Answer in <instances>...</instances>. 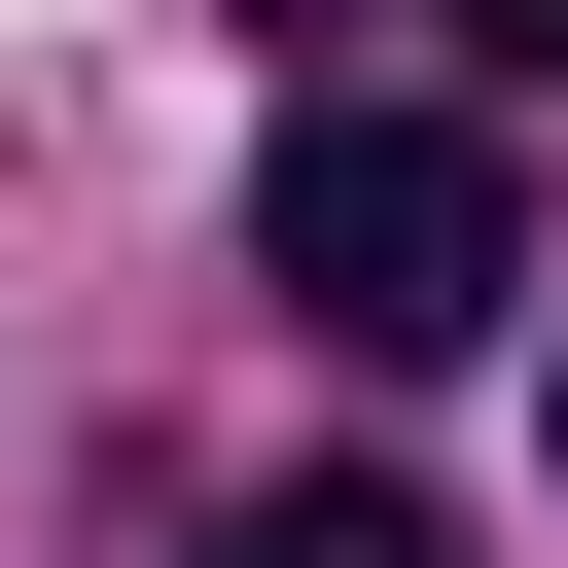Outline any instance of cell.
<instances>
[{
    "mask_svg": "<svg viewBox=\"0 0 568 568\" xmlns=\"http://www.w3.org/2000/svg\"><path fill=\"white\" fill-rule=\"evenodd\" d=\"M213 568H426V497H390V462H320V497H248Z\"/></svg>",
    "mask_w": 568,
    "mask_h": 568,
    "instance_id": "7a4b0ae2",
    "label": "cell"
},
{
    "mask_svg": "<svg viewBox=\"0 0 568 568\" xmlns=\"http://www.w3.org/2000/svg\"><path fill=\"white\" fill-rule=\"evenodd\" d=\"M462 36H497V71H568V0H462Z\"/></svg>",
    "mask_w": 568,
    "mask_h": 568,
    "instance_id": "3957f363",
    "label": "cell"
},
{
    "mask_svg": "<svg viewBox=\"0 0 568 568\" xmlns=\"http://www.w3.org/2000/svg\"><path fill=\"white\" fill-rule=\"evenodd\" d=\"M248 284H284L320 355H462V320L532 284V178H497L462 106H284V142H248Z\"/></svg>",
    "mask_w": 568,
    "mask_h": 568,
    "instance_id": "6da1fadb",
    "label": "cell"
}]
</instances>
